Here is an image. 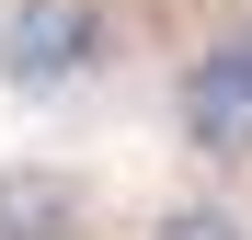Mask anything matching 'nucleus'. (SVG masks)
Returning a JSON list of instances; mask_svg holds the SVG:
<instances>
[{"instance_id": "f257e3e1", "label": "nucleus", "mask_w": 252, "mask_h": 240, "mask_svg": "<svg viewBox=\"0 0 252 240\" xmlns=\"http://www.w3.org/2000/svg\"><path fill=\"white\" fill-rule=\"evenodd\" d=\"M92 46H103V12H92V0H12V12H0V69H12L23 92L80 80Z\"/></svg>"}, {"instance_id": "7ed1b4c3", "label": "nucleus", "mask_w": 252, "mask_h": 240, "mask_svg": "<svg viewBox=\"0 0 252 240\" xmlns=\"http://www.w3.org/2000/svg\"><path fill=\"white\" fill-rule=\"evenodd\" d=\"M149 240H252V229H241L229 206H172V217H160Z\"/></svg>"}, {"instance_id": "f03ea898", "label": "nucleus", "mask_w": 252, "mask_h": 240, "mask_svg": "<svg viewBox=\"0 0 252 240\" xmlns=\"http://www.w3.org/2000/svg\"><path fill=\"white\" fill-rule=\"evenodd\" d=\"M184 137L195 149H218V160H241L252 149V34H218L195 69H184Z\"/></svg>"}]
</instances>
